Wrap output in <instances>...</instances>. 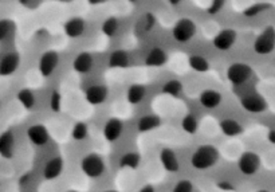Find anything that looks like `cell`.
I'll use <instances>...</instances> for the list:
<instances>
[{
    "instance_id": "obj_1",
    "label": "cell",
    "mask_w": 275,
    "mask_h": 192,
    "mask_svg": "<svg viewBox=\"0 0 275 192\" xmlns=\"http://www.w3.org/2000/svg\"><path fill=\"white\" fill-rule=\"evenodd\" d=\"M219 160V151L214 145H201L192 155L191 163L196 169H208Z\"/></svg>"
},
{
    "instance_id": "obj_2",
    "label": "cell",
    "mask_w": 275,
    "mask_h": 192,
    "mask_svg": "<svg viewBox=\"0 0 275 192\" xmlns=\"http://www.w3.org/2000/svg\"><path fill=\"white\" fill-rule=\"evenodd\" d=\"M173 38L179 43H187L189 42L196 34V25L195 22L189 18L179 19L176 25L173 27Z\"/></svg>"
},
{
    "instance_id": "obj_3",
    "label": "cell",
    "mask_w": 275,
    "mask_h": 192,
    "mask_svg": "<svg viewBox=\"0 0 275 192\" xmlns=\"http://www.w3.org/2000/svg\"><path fill=\"white\" fill-rule=\"evenodd\" d=\"M275 49V29L268 26L258 35L254 42V50L258 54L266 55L270 54Z\"/></svg>"
},
{
    "instance_id": "obj_4",
    "label": "cell",
    "mask_w": 275,
    "mask_h": 192,
    "mask_svg": "<svg viewBox=\"0 0 275 192\" xmlns=\"http://www.w3.org/2000/svg\"><path fill=\"white\" fill-rule=\"evenodd\" d=\"M81 168L83 174L88 175L89 178H98L105 171V163L102 157L97 153H90L83 157L81 161Z\"/></svg>"
},
{
    "instance_id": "obj_5",
    "label": "cell",
    "mask_w": 275,
    "mask_h": 192,
    "mask_svg": "<svg viewBox=\"0 0 275 192\" xmlns=\"http://www.w3.org/2000/svg\"><path fill=\"white\" fill-rule=\"evenodd\" d=\"M251 75H252V69L247 63H242V62L232 63L227 70V78L234 85H242L251 78Z\"/></svg>"
},
{
    "instance_id": "obj_6",
    "label": "cell",
    "mask_w": 275,
    "mask_h": 192,
    "mask_svg": "<svg viewBox=\"0 0 275 192\" xmlns=\"http://www.w3.org/2000/svg\"><path fill=\"white\" fill-rule=\"evenodd\" d=\"M238 165H239L242 174L251 176V175L257 174L259 167H261V157L254 152H244L240 156Z\"/></svg>"
},
{
    "instance_id": "obj_7",
    "label": "cell",
    "mask_w": 275,
    "mask_h": 192,
    "mask_svg": "<svg viewBox=\"0 0 275 192\" xmlns=\"http://www.w3.org/2000/svg\"><path fill=\"white\" fill-rule=\"evenodd\" d=\"M59 63V54L57 51L50 50L43 54L39 59V71L43 77H50L53 74Z\"/></svg>"
},
{
    "instance_id": "obj_8",
    "label": "cell",
    "mask_w": 275,
    "mask_h": 192,
    "mask_svg": "<svg viewBox=\"0 0 275 192\" xmlns=\"http://www.w3.org/2000/svg\"><path fill=\"white\" fill-rule=\"evenodd\" d=\"M242 106L250 113H262L267 109V102L261 94L251 93L242 98Z\"/></svg>"
},
{
    "instance_id": "obj_9",
    "label": "cell",
    "mask_w": 275,
    "mask_h": 192,
    "mask_svg": "<svg viewBox=\"0 0 275 192\" xmlns=\"http://www.w3.org/2000/svg\"><path fill=\"white\" fill-rule=\"evenodd\" d=\"M237 42V31L232 29L222 30L214 39V46L220 51H227Z\"/></svg>"
},
{
    "instance_id": "obj_10",
    "label": "cell",
    "mask_w": 275,
    "mask_h": 192,
    "mask_svg": "<svg viewBox=\"0 0 275 192\" xmlns=\"http://www.w3.org/2000/svg\"><path fill=\"white\" fill-rule=\"evenodd\" d=\"M20 65V57L18 53L6 54L0 61V75H11L18 70Z\"/></svg>"
},
{
    "instance_id": "obj_11",
    "label": "cell",
    "mask_w": 275,
    "mask_h": 192,
    "mask_svg": "<svg viewBox=\"0 0 275 192\" xmlns=\"http://www.w3.org/2000/svg\"><path fill=\"white\" fill-rule=\"evenodd\" d=\"M123 124L118 118H110L109 121L106 122L103 126V136L108 141L113 142L116 140L120 139V136L122 135Z\"/></svg>"
},
{
    "instance_id": "obj_12",
    "label": "cell",
    "mask_w": 275,
    "mask_h": 192,
    "mask_svg": "<svg viewBox=\"0 0 275 192\" xmlns=\"http://www.w3.org/2000/svg\"><path fill=\"white\" fill-rule=\"evenodd\" d=\"M27 136H29L30 141L35 145H45L50 139L49 131L46 129V126L40 124L30 126L29 131H27Z\"/></svg>"
},
{
    "instance_id": "obj_13",
    "label": "cell",
    "mask_w": 275,
    "mask_h": 192,
    "mask_svg": "<svg viewBox=\"0 0 275 192\" xmlns=\"http://www.w3.org/2000/svg\"><path fill=\"white\" fill-rule=\"evenodd\" d=\"M108 98V89L103 85H93L86 90V100L92 105H101Z\"/></svg>"
},
{
    "instance_id": "obj_14",
    "label": "cell",
    "mask_w": 275,
    "mask_h": 192,
    "mask_svg": "<svg viewBox=\"0 0 275 192\" xmlns=\"http://www.w3.org/2000/svg\"><path fill=\"white\" fill-rule=\"evenodd\" d=\"M94 66V59L90 53H79L73 62V69L79 74H86Z\"/></svg>"
},
{
    "instance_id": "obj_15",
    "label": "cell",
    "mask_w": 275,
    "mask_h": 192,
    "mask_svg": "<svg viewBox=\"0 0 275 192\" xmlns=\"http://www.w3.org/2000/svg\"><path fill=\"white\" fill-rule=\"evenodd\" d=\"M85 20L82 18H78V16L70 18L65 23V32H66V35L70 36V38H78V36H81L82 34H83V31H85Z\"/></svg>"
},
{
    "instance_id": "obj_16",
    "label": "cell",
    "mask_w": 275,
    "mask_h": 192,
    "mask_svg": "<svg viewBox=\"0 0 275 192\" xmlns=\"http://www.w3.org/2000/svg\"><path fill=\"white\" fill-rule=\"evenodd\" d=\"M168 61V55L160 47H155L152 50L149 51L146 58H145V63L151 66V68H160V66H164Z\"/></svg>"
},
{
    "instance_id": "obj_17",
    "label": "cell",
    "mask_w": 275,
    "mask_h": 192,
    "mask_svg": "<svg viewBox=\"0 0 275 192\" xmlns=\"http://www.w3.org/2000/svg\"><path fill=\"white\" fill-rule=\"evenodd\" d=\"M199 100H200V103L204 108H207V109H214V108L219 106L220 102H222V94L216 92V90L208 89L201 93Z\"/></svg>"
},
{
    "instance_id": "obj_18",
    "label": "cell",
    "mask_w": 275,
    "mask_h": 192,
    "mask_svg": "<svg viewBox=\"0 0 275 192\" xmlns=\"http://www.w3.org/2000/svg\"><path fill=\"white\" fill-rule=\"evenodd\" d=\"M14 145L15 140L12 132H4L3 135H0V155L3 157H12L14 155Z\"/></svg>"
},
{
    "instance_id": "obj_19",
    "label": "cell",
    "mask_w": 275,
    "mask_h": 192,
    "mask_svg": "<svg viewBox=\"0 0 275 192\" xmlns=\"http://www.w3.org/2000/svg\"><path fill=\"white\" fill-rule=\"evenodd\" d=\"M160 160H161L162 165L166 171L177 172L180 168V163L177 160V156L171 150H162L161 155H160Z\"/></svg>"
},
{
    "instance_id": "obj_20",
    "label": "cell",
    "mask_w": 275,
    "mask_h": 192,
    "mask_svg": "<svg viewBox=\"0 0 275 192\" xmlns=\"http://www.w3.org/2000/svg\"><path fill=\"white\" fill-rule=\"evenodd\" d=\"M62 169H64V160L60 157H54L45 167V178L47 180H53L62 174Z\"/></svg>"
},
{
    "instance_id": "obj_21",
    "label": "cell",
    "mask_w": 275,
    "mask_h": 192,
    "mask_svg": "<svg viewBox=\"0 0 275 192\" xmlns=\"http://www.w3.org/2000/svg\"><path fill=\"white\" fill-rule=\"evenodd\" d=\"M145 94H146L145 86L140 85V83H134V85H132L131 88L128 89L126 98L132 105H137V103H140L144 100Z\"/></svg>"
},
{
    "instance_id": "obj_22",
    "label": "cell",
    "mask_w": 275,
    "mask_h": 192,
    "mask_svg": "<svg viewBox=\"0 0 275 192\" xmlns=\"http://www.w3.org/2000/svg\"><path fill=\"white\" fill-rule=\"evenodd\" d=\"M129 65V57L125 50H116L110 54L109 66L110 68L123 69Z\"/></svg>"
},
{
    "instance_id": "obj_23",
    "label": "cell",
    "mask_w": 275,
    "mask_h": 192,
    "mask_svg": "<svg viewBox=\"0 0 275 192\" xmlns=\"http://www.w3.org/2000/svg\"><path fill=\"white\" fill-rule=\"evenodd\" d=\"M220 129L226 136H229V137H234V136L240 135L243 132V128L242 125L238 121L232 120V118H226L220 122Z\"/></svg>"
},
{
    "instance_id": "obj_24",
    "label": "cell",
    "mask_w": 275,
    "mask_h": 192,
    "mask_svg": "<svg viewBox=\"0 0 275 192\" xmlns=\"http://www.w3.org/2000/svg\"><path fill=\"white\" fill-rule=\"evenodd\" d=\"M160 125V118L153 114H148L141 117V120L138 121V131L140 132H149L156 129Z\"/></svg>"
},
{
    "instance_id": "obj_25",
    "label": "cell",
    "mask_w": 275,
    "mask_h": 192,
    "mask_svg": "<svg viewBox=\"0 0 275 192\" xmlns=\"http://www.w3.org/2000/svg\"><path fill=\"white\" fill-rule=\"evenodd\" d=\"M181 90H183V85H181V82L177 81V79H171V81L165 82L164 86H162V93L172 97L179 96Z\"/></svg>"
},
{
    "instance_id": "obj_26",
    "label": "cell",
    "mask_w": 275,
    "mask_h": 192,
    "mask_svg": "<svg viewBox=\"0 0 275 192\" xmlns=\"http://www.w3.org/2000/svg\"><path fill=\"white\" fill-rule=\"evenodd\" d=\"M19 102L26 108V109H32L35 105V96L34 93L29 89H23L18 93Z\"/></svg>"
},
{
    "instance_id": "obj_27",
    "label": "cell",
    "mask_w": 275,
    "mask_h": 192,
    "mask_svg": "<svg viewBox=\"0 0 275 192\" xmlns=\"http://www.w3.org/2000/svg\"><path fill=\"white\" fill-rule=\"evenodd\" d=\"M189 66L194 69L195 71H199V73H204L209 69L208 61L203 58L201 55H192L189 58Z\"/></svg>"
},
{
    "instance_id": "obj_28",
    "label": "cell",
    "mask_w": 275,
    "mask_h": 192,
    "mask_svg": "<svg viewBox=\"0 0 275 192\" xmlns=\"http://www.w3.org/2000/svg\"><path fill=\"white\" fill-rule=\"evenodd\" d=\"M15 31V25L12 20L8 19H0V42L6 40L12 35V32Z\"/></svg>"
},
{
    "instance_id": "obj_29",
    "label": "cell",
    "mask_w": 275,
    "mask_h": 192,
    "mask_svg": "<svg viewBox=\"0 0 275 192\" xmlns=\"http://www.w3.org/2000/svg\"><path fill=\"white\" fill-rule=\"evenodd\" d=\"M118 30V19L114 16L105 19L102 23V32L106 36H113Z\"/></svg>"
},
{
    "instance_id": "obj_30",
    "label": "cell",
    "mask_w": 275,
    "mask_h": 192,
    "mask_svg": "<svg viewBox=\"0 0 275 192\" xmlns=\"http://www.w3.org/2000/svg\"><path fill=\"white\" fill-rule=\"evenodd\" d=\"M181 126H183V129L185 132H187V133H191V135H194V133H196V131H198L199 122H198V120H196V117H195L194 114H187V116H185V117L183 118Z\"/></svg>"
},
{
    "instance_id": "obj_31",
    "label": "cell",
    "mask_w": 275,
    "mask_h": 192,
    "mask_svg": "<svg viewBox=\"0 0 275 192\" xmlns=\"http://www.w3.org/2000/svg\"><path fill=\"white\" fill-rule=\"evenodd\" d=\"M120 164L122 168H137L140 164V156L137 153H126L122 156Z\"/></svg>"
},
{
    "instance_id": "obj_32",
    "label": "cell",
    "mask_w": 275,
    "mask_h": 192,
    "mask_svg": "<svg viewBox=\"0 0 275 192\" xmlns=\"http://www.w3.org/2000/svg\"><path fill=\"white\" fill-rule=\"evenodd\" d=\"M86 136H88V125L83 122H78L73 129V137L78 141H81V140L86 139Z\"/></svg>"
},
{
    "instance_id": "obj_33",
    "label": "cell",
    "mask_w": 275,
    "mask_h": 192,
    "mask_svg": "<svg viewBox=\"0 0 275 192\" xmlns=\"http://www.w3.org/2000/svg\"><path fill=\"white\" fill-rule=\"evenodd\" d=\"M267 8H270V4L265 3L254 4V6H251V7H248L246 11H244V15H246V16H254V15H258L259 12H262V11L267 10Z\"/></svg>"
},
{
    "instance_id": "obj_34",
    "label": "cell",
    "mask_w": 275,
    "mask_h": 192,
    "mask_svg": "<svg viewBox=\"0 0 275 192\" xmlns=\"http://www.w3.org/2000/svg\"><path fill=\"white\" fill-rule=\"evenodd\" d=\"M140 22H141L142 25V31L148 32L153 29V26H155L156 23V19L152 14H146Z\"/></svg>"
},
{
    "instance_id": "obj_35",
    "label": "cell",
    "mask_w": 275,
    "mask_h": 192,
    "mask_svg": "<svg viewBox=\"0 0 275 192\" xmlns=\"http://www.w3.org/2000/svg\"><path fill=\"white\" fill-rule=\"evenodd\" d=\"M192 189H194V185L189 180H180L175 185L173 192H192Z\"/></svg>"
},
{
    "instance_id": "obj_36",
    "label": "cell",
    "mask_w": 275,
    "mask_h": 192,
    "mask_svg": "<svg viewBox=\"0 0 275 192\" xmlns=\"http://www.w3.org/2000/svg\"><path fill=\"white\" fill-rule=\"evenodd\" d=\"M224 4H226V0H212L208 7V12L209 14H218L219 11L224 7Z\"/></svg>"
},
{
    "instance_id": "obj_37",
    "label": "cell",
    "mask_w": 275,
    "mask_h": 192,
    "mask_svg": "<svg viewBox=\"0 0 275 192\" xmlns=\"http://www.w3.org/2000/svg\"><path fill=\"white\" fill-rule=\"evenodd\" d=\"M60 106V96L59 93H54L53 97H51V108L54 111H59Z\"/></svg>"
},
{
    "instance_id": "obj_38",
    "label": "cell",
    "mask_w": 275,
    "mask_h": 192,
    "mask_svg": "<svg viewBox=\"0 0 275 192\" xmlns=\"http://www.w3.org/2000/svg\"><path fill=\"white\" fill-rule=\"evenodd\" d=\"M18 2L22 6H25V7H32V2L34 0H18Z\"/></svg>"
},
{
    "instance_id": "obj_39",
    "label": "cell",
    "mask_w": 275,
    "mask_h": 192,
    "mask_svg": "<svg viewBox=\"0 0 275 192\" xmlns=\"http://www.w3.org/2000/svg\"><path fill=\"white\" fill-rule=\"evenodd\" d=\"M268 141L271 142V144H275V131L268 132Z\"/></svg>"
},
{
    "instance_id": "obj_40",
    "label": "cell",
    "mask_w": 275,
    "mask_h": 192,
    "mask_svg": "<svg viewBox=\"0 0 275 192\" xmlns=\"http://www.w3.org/2000/svg\"><path fill=\"white\" fill-rule=\"evenodd\" d=\"M140 192H156V191H155V188H153L152 185H145L144 188H142Z\"/></svg>"
},
{
    "instance_id": "obj_41",
    "label": "cell",
    "mask_w": 275,
    "mask_h": 192,
    "mask_svg": "<svg viewBox=\"0 0 275 192\" xmlns=\"http://www.w3.org/2000/svg\"><path fill=\"white\" fill-rule=\"evenodd\" d=\"M90 4H102L105 3V2H108V0H88Z\"/></svg>"
},
{
    "instance_id": "obj_42",
    "label": "cell",
    "mask_w": 275,
    "mask_h": 192,
    "mask_svg": "<svg viewBox=\"0 0 275 192\" xmlns=\"http://www.w3.org/2000/svg\"><path fill=\"white\" fill-rule=\"evenodd\" d=\"M258 192H270V191H267V189H261V191H258Z\"/></svg>"
},
{
    "instance_id": "obj_43",
    "label": "cell",
    "mask_w": 275,
    "mask_h": 192,
    "mask_svg": "<svg viewBox=\"0 0 275 192\" xmlns=\"http://www.w3.org/2000/svg\"><path fill=\"white\" fill-rule=\"evenodd\" d=\"M55 2H62V0H55Z\"/></svg>"
},
{
    "instance_id": "obj_44",
    "label": "cell",
    "mask_w": 275,
    "mask_h": 192,
    "mask_svg": "<svg viewBox=\"0 0 275 192\" xmlns=\"http://www.w3.org/2000/svg\"><path fill=\"white\" fill-rule=\"evenodd\" d=\"M129 2H136V0H129Z\"/></svg>"
},
{
    "instance_id": "obj_45",
    "label": "cell",
    "mask_w": 275,
    "mask_h": 192,
    "mask_svg": "<svg viewBox=\"0 0 275 192\" xmlns=\"http://www.w3.org/2000/svg\"><path fill=\"white\" fill-rule=\"evenodd\" d=\"M106 192H116V191H106Z\"/></svg>"
}]
</instances>
